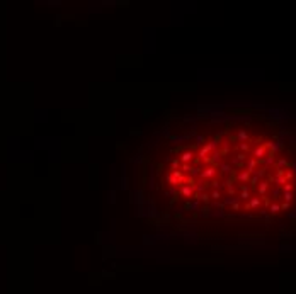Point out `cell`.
<instances>
[{
	"instance_id": "cell-1",
	"label": "cell",
	"mask_w": 296,
	"mask_h": 294,
	"mask_svg": "<svg viewBox=\"0 0 296 294\" xmlns=\"http://www.w3.org/2000/svg\"><path fill=\"white\" fill-rule=\"evenodd\" d=\"M254 157H255V160H264V158L267 157V146L266 145L255 148V150H254Z\"/></svg>"
},
{
	"instance_id": "cell-2",
	"label": "cell",
	"mask_w": 296,
	"mask_h": 294,
	"mask_svg": "<svg viewBox=\"0 0 296 294\" xmlns=\"http://www.w3.org/2000/svg\"><path fill=\"white\" fill-rule=\"evenodd\" d=\"M180 196H186V197H192L194 196V186H180Z\"/></svg>"
},
{
	"instance_id": "cell-3",
	"label": "cell",
	"mask_w": 296,
	"mask_h": 294,
	"mask_svg": "<svg viewBox=\"0 0 296 294\" xmlns=\"http://www.w3.org/2000/svg\"><path fill=\"white\" fill-rule=\"evenodd\" d=\"M180 162H182V163H192V162H194V151H191V150L184 151V153L180 155Z\"/></svg>"
},
{
	"instance_id": "cell-4",
	"label": "cell",
	"mask_w": 296,
	"mask_h": 294,
	"mask_svg": "<svg viewBox=\"0 0 296 294\" xmlns=\"http://www.w3.org/2000/svg\"><path fill=\"white\" fill-rule=\"evenodd\" d=\"M216 175V168L213 167H208V168H203V172H201V177L203 178H213V177Z\"/></svg>"
},
{
	"instance_id": "cell-5",
	"label": "cell",
	"mask_w": 296,
	"mask_h": 294,
	"mask_svg": "<svg viewBox=\"0 0 296 294\" xmlns=\"http://www.w3.org/2000/svg\"><path fill=\"white\" fill-rule=\"evenodd\" d=\"M257 165H259V162H257L255 158H250L248 163H247V172H248V174H254L257 170Z\"/></svg>"
},
{
	"instance_id": "cell-6",
	"label": "cell",
	"mask_w": 296,
	"mask_h": 294,
	"mask_svg": "<svg viewBox=\"0 0 296 294\" xmlns=\"http://www.w3.org/2000/svg\"><path fill=\"white\" fill-rule=\"evenodd\" d=\"M165 182H167V184H170V186H172V187L179 186V180H177V178H175V177H174V175H172L170 172H168V174H167V177H165Z\"/></svg>"
},
{
	"instance_id": "cell-7",
	"label": "cell",
	"mask_w": 296,
	"mask_h": 294,
	"mask_svg": "<svg viewBox=\"0 0 296 294\" xmlns=\"http://www.w3.org/2000/svg\"><path fill=\"white\" fill-rule=\"evenodd\" d=\"M248 178H250V174H248L247 170L240 172V174L237 175V180H240V182H248Z\"/></svg>"
},
{
	"instance_id": "cell-8",
	"label": "cell",
	"mask_w": 296,
	"mask_h": 294,
	"mask_svg": "<svg viewBox=\"0 0 296 294\" xmlns=\"http://www.w3.org/2000/svg\"><path fill=\"white\" fill-rule=\"evenodd\" d=\"M267 189H269V184H267V182H260V184H259V194L264 197L267 192Z\"/></svg>"
},
{
	"instance_id": "cell-9",
	"label": "cell",
	"mask_w": 296,
	"mask_h": 294,
	"mask_svg": "<svg viewBox=\"0 0 296 294\" xmlns=\"http://www.w3.org/2000/svg\"><path fill=\"white\" fill-rule=\"evenodd\" d=\"M259 204H260V199H257V197H254L248 204H247V209H250V207H259Z\"/></svg>"
},
{
	"instance_id": "cell-10",
	"label": "cell",
	"mask_w": 296,
	"mask_h": 294,
	"mask_svg": "<svg viewBox=\"0 0 296 294\" xmlns=\"http://www.w3.org/2000/svg\"><path fill=\"white\" fill-rule=\"evenodd\" d=\"M201 172H203V168H201V165H199V167H197V165H194V167H191V172H189V174H191L192 177H196L197 174H201Z\"/></svg>"
},
{
	"instance_id": "cell-11",
	"label": "cell",
	"mask_w": 296,
	"mask_h": 294,
	"mask_svg": "<svg viewBox=\"0 0 296 294\" xmlns=\"http://www.w3.org/2000/svg\"><path fill=\"white\" fill-rule=\"evenodd\" d=\"M220 168H221V172H223V174H231V167H230L228 163H221Z\"/></svg>"
},
{
	"instance_id": "cell-12",
	"label": "cell",
	"mask_w": 296,
	"mask_h": 294,
	"mask_svg": "<svg viewBox=\"0 0 296 294\" xmlns=\"http://www.w3.org/2000/svg\"><path fill=\"white\" fill-rule=\"evenodd\" d=\"M191 167H192L191 163H182V165H180V170H182V174H189V172H191Z\"/></svg>"
},
{
	"instance_id": "cell-13",
	"label": "cell",
	"mask_w": 296,
	"mask_h": 294,
	"mask_svg": "<svg viewBox=\"0 0 296 294\" xmlns=\"http://www.w3.org/2000/svg\"><path fill=\"white\" fill-rule=\"evenodd\" d=\"M238 139H242V143H245V139H247V133L243 131V129H240V131H238Z\"/></svg>"
},
{
	"instance_id": "cell-14",
	"label": "cell",
	"mask_w": 296,
	"mask_h": 294,
	"mask_svg": "<svg viewBox=\"0 0 296 294\" xmlns=\"http://www.w3.org/2000/svg\"><path fill=\"white\" fill-rule=\"evenodd\" d=\"M172 168H174V170H179V168H180V160H172Z\"/></svg>"
},
{
	"instance_id": "cell-15",
	"label": "cell",
	"mask_w": 296,
	"mask_h": 294,
	"mask_svg": "<svg viewBox=\"0 0 296 294\" xmlns=\"http://www.w3.org/2000/svg\"><path fill=\"white\" fill-rule=\"evenodd\" d=\"M196 143H197V146H203V145H204V138H203V136H196Z\"/></svg>"
},
{
	"instance_id": "cell-16",
	"label": "cell",
	"mask_w": 296,
	"mask_h": 294,
	"mask_svg": "<svg viewBox=\"0 0 296 294\" xmlns=\"http://www.w3.org/2000/svg\"><path fill=\"white\" fill-rule=\"evenodd\" d=\"M291 190H293V184L286 182V184H284V192H291Z\"/></svg>"
},
{
	"instance_id": "cell-17",
	"label": "cell",
	"mask_w": 296,
	"mask_h": 294,
	"mask_svg": "<svg viewBox=\"0 0 296 294\" xmlns=\"http://www.w3.org/2000/svg\"><path fill=\"white\" fill-rule=\"evenodd\" d=\"M209 197H213V199L216 201V199H220V197H221V194H220L218 190H213V194H211V196H209Z\"/></svg>"
},
{
	"instance_id": "cell-18",
	"label": "cell",
	"mask_w": 296,
	"mask_h": 294,
	"mask_svg": "<svg viewBox=\"0 0 296 294\" xmlns=\"http://www.w3.org/2000/svg\"><path fill=\"white\" fill-rule=\"evenodd\" d=\"M279 209H281V206H277V204H272V206H271V213H277Z\"/></svg>"
},
{
	"instance_id": "cell-19",
	"label": "cell",
	"mask_w": 296,
	"mask_h": 294,
	"mask_svg": "<svg viewBox=\"0 0 296 294\" xmlns=\"http://www.w3.org/2000/svg\"><path fill=\"white\" fill-rule=\"evenodd\" d=\"M238 148H240V150H243V151H247V150H248V145H247V143H240Z\"/></svg>"
},
{
	"instance_id": "cell-20",
	"label": "cell",
	"mask_w": 296,
	"mask_h": 294,
	"mask_svg": "<svg viewBox=\"0 0 296 294\" xmlns=\"http://www.w3.org/2000/svg\"><path fill=\"white\" fill-rule=\"evenodd\" d=\"M284 199H286V201H291V199H293V194H291V192H284Z\"/></svg>"
}]
</instances>
